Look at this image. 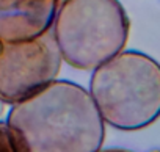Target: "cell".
<instances>
[{"instance_id": "obj_8", "label": "cell", "mask_w": 160, "mask_h": 152, "mask_svg": "<svg viewBox=\"0 0 160 152\" xmlns=\"http://www.w3.org/2000/svg\"><path fill=\"white\" fill-rule=\"evenodd\" d=\"M61 2H63V0H58V5H60V3H61Z\"/></svg>"}, {"instance_id": "obj_3", "label": "cell", "mask_w": 160, "mask_h": 152, "mask_svg": "<svg viewBox=\"0 0 160 152\" xmlns=\"http://www.w3.org/2000/svg\"><path fill=\"white\" fill-rule=\"evenodd\" d=\"M129 28L119 0H63L52 24L61 60L82 71H94L122 52Z\"/></svg>"}, {"instance_id": "obj_1", "label": "cell", "mask_w": 160, "mask_h": 152, "mask_svg": "<svg viewBox=\"0 0 160 152\" xmlns=\"http://www.w3.org/2000/svg\"><path fill=\"white\" fill-rule=\"evenodd\" d=\"M7 122L25 152H99L105 138L91 94L68 80H53L14 104Z\"/></svg>"}, {"instance_id": "obj_4", "label": "cell", "mask_w": 160, "mask_h": 152, "mask_svg": "<svg viewBox=\"0 0 160 152\" xmlns=\"http://www.w3.org/2000/svg\"><path fill=\"white\" fill-rule=\"evenodd\" d=\"M60 66L52 28L27 41H0V101L14 105L36 94L57 79Z\"/></svg>"}, {"instance_id": "obj_9", "label": "cell", "mask_w": 160, "mask_h": 152, "mask_svg": "<svg viewBox=\"0 0 160 152\" xmlns=\"http://www.w3.org/2000/svg\"><path fill=\"white\" fill-rule=\"evenodd\" d=\"M151 152H160V150H151Z\"/></svg>"}, {"instance_id": "obj_6", "label": "cell", "mask_w": 160, "mask_h": 152, "mask_svg": "<svg viewBox=\"0 0 160 152\" xmlns=\"http://www.w3.org/2000/svg\"><path fill=\"white\" fill-rule=\"evenodd\" d=\"M0 152H25L8 122L0 121Z\"/></svg>"}, {"instance_id": "obj_5", "label": "cell", "mask_w": 160, "mask_h": 152, "mask_svg": "<svg viewBox=\"0 0 160 152\" xmlns=\"http://www.w3.org/2000/svg\"><path fill=\"white\" fill-rule=\"evenodd\" d=\"M58 0H0V41L33 39L52 28Z\"/></svg>"}, {"instance_id": "obj_2", "label": "cell", "mask_w": 160, "mask_h": 152, "mask_svg": "<svg viewBox=\"0 0 160 152\" xmlns=\"http://www.w3.org/2000/svg\"><path fill=\"white\" fill-rule=\"evenodd\" d=\"M90 94L104 122L141 130L160 118V64L141 52H119L94 69Z\"/></svg>"}, {"instance_id": "obj_7", "label": "cell", "mask_w": 160, "mask_h": 152, "mask_svg": "<svg viewBox=\"0 0 160 152\" xmlns=\"http://www.w3.org/2000/svg\"><path fill=\"white\" fill-rule=\"evenodd\" d=\"M99 152H132V150H126V149H107V150H99Z\"/></svg>"}]
</instances>
